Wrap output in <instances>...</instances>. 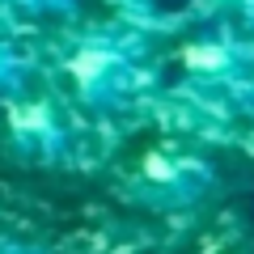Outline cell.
<instances>
[{
    "label": "cell",
    "mask_w": 254,
    "mask_h": 254,
    "mask_svg": "<svg viewBox=\"0 0 254 254\" xmlns=\"http://www.w3.org/2000/svg\"><path fill=\"white\" fill-rule=\"evenodd\" d=\"M220 4L233 13V26L254 38V0H220Z\"/></svg>",
    "instance_id": "5b68a950"
},
{
    "label": "cell",
    "mask_w": 254,
    "mask_h": 254,
    "mask_svg": "<svg viewBox=\"0 0 254 254\" xmlns=\"http://www.w3.org/2000/svg\"><path fill=\"white\" fill-rule=\"evenodd\" d=\"M68 76L72 85L81 89V98L89 102H119L127 98V89L136 85L140 76V64H136V51L131 43L123 38H85L72 55H68Z\"/></svg>",
    "instance_id": "7a4b0ae2"
},
{
    "label": "cell",
    "mask_w": 254,
    "mask_h": 254,
    "mask_svg": "<svg viewBox=\"0 0 254 254\" xmlns=\"http://www.w3.org/2000/svg\"><path fill=\"white\" fill-rule=\"evenodd\" d=\"M182 72L203 98L254 110V38L237 26L199 34L182 47Z\"/></svg>",
    "instance_id": "6da1fadb"
},
{
    "label": "cell",
    "mask_w": 254,
    "mask_h": 254,
    "mask_svg": "<svg viewBox=\"0 0 254 254\" xmlns=\"http://www.w3.org/2000/svg\"><path fill=\"white\" fill-rule=\"evenodd\" d=\"M13 127H17L21 136H34V140H55V115L47 106H21L13 110Z\"/></svg>",
    "instance_id": "277c9868"
},
{
    "label": "cell",
    "mask_w": 254,
    "mask_h": 254,
    "mask_svg": "<svg viewBox=\"0 0 254 254\" xmlns=\"http://www.w3.org/2000/svg\"><path fill=\"white\" fill-rule=\"evenodd\" d=\"M140 182L157 208H187L212 187V165L190 153H148Z\"/></svg>",
    "instance_id": "3957f363"
}]
</instances>
